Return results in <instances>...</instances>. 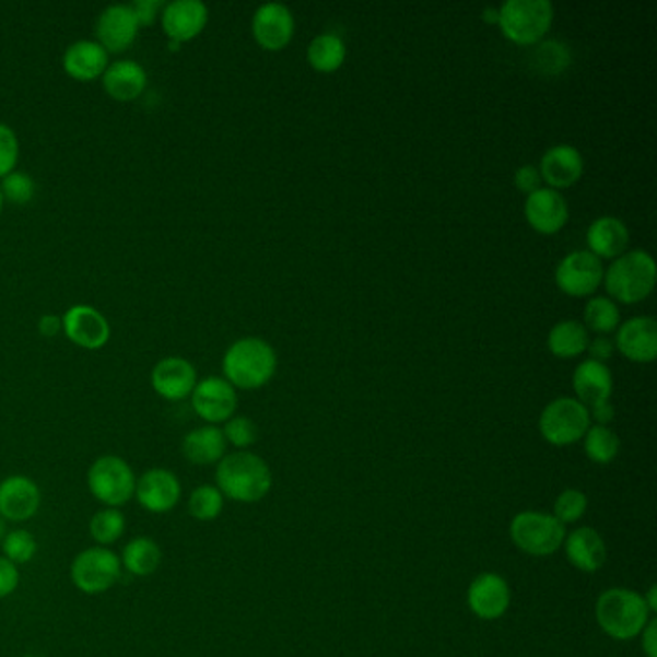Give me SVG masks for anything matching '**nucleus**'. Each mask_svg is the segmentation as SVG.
<instances>
[{"label": "nucleus", "mask_w": 657, "mask_h": 657, "mask_svg": "<svg viewBox=\"0 0 657 657\" xmlns=\"http://www.w3.org/2000/svg\"><path fill=\"white\" fill-rule=\"evenodd\" d=\"M151 386L166 401L189 398L197 386L196 366L184 357L163 359L154 365Z\"/></svg>", "instance_id": "6ab92c4d"}, {"label": "nucleus", "mask_w": 657, "mask_h": 657, "mask_svg": "<svg viewBox=\"0 0 657 657\" xmlns=\"http://www.w3.org/2000/svg\"><path fill=\"white\" fill-rule=\"evenodd\" d=\"M540 434L552 446H573L590 429V413L576 398H558L540 414Z\"/></svg>", "instance_id": "1a4fd4ad"}, {"label": "nucleus", "mask_w": 657, "mask_h": 657, "mask_svg": "<svg viewBox=\"0 0 657 657\" xmlns=\"http://www.w3.org/2000/svg\"><path fill=\"white\" fill-rule=\"evenodd\" d=\"M585 322L594 332L603 333L613 332L621 325V313L615 305V301L606 295H596L586 303Z\"/></svg>", "instance_id": "f704fd0d"}, {"label": "nucleus", "mask_w": 657, "mask_h": 657, "mask_svg": "<svg viewBox=\"0 0 657 657\" xmlns=\"http://www.w3.org/2000/svg\"><path fill=\"white\" fill-rule=\"evenodd\" d=\"M629 227L625 222L617 216H600L594 220L588 232H586V242L598 259L601 257H619L626 251L629 247Z\"/></svg>", "instance_id": "cd10ccee"}, {"label": "nucleus", "mask_w": 657, "mask_h": 657, "mask_svg": "<svg viewBox=\"0 0 657 657\" xmlns=\"http://www.w3.org/2000/svg\"><path fill=\"white\" fill-rule=\"evenodd\" d=\"M95 32H97L98 45L108 55L124 52L138 39V17L133 14L130 4H113L101 12Z\"/></svg>", "instance_id": "a211bd4d"}, {"label": "nucleus", "mask_w": 657, "mask_h": 657, "mask_svg": "<svg viewBox=\"0 0 657 657\" xmlns=\"http://www.w3.org/2000/svg\"><path fill=\"white\" fill-rule=\"evenodd\" d=\"M42 488L24 474L0 482V517L9 523H27L42 509Z\"/></svg>", "instance_id": "ddd939ff"}, {"label": "nucleus", "mask_w": 657, "mask_h": 657, "mask_svg": "<svg viewBox=\"0 0 657 657\" xmlns=\"http://www.w3.org/2000/svg\"><path fill=\"white\" fill-rule=\"evenodd\" d=\"M39 332L45 338H57L58 333L62 332V317L57 315H43L39 318Z\"/></svg>", "instance_id": "de8ad7c7"}, {"label": "nucleus", "mask_w": 657, "mask_h": 657, "mask_svg": "<svg viewBox=\"0 0 657 657\" xmlns=\"http://www.w3.org/2000/svg\"><path fill=\"white\" fill-rule=\"evenodd\" d=\"M108 64V52L91 39L72 43L62 57L64 72L75 82H93L103 78Z\"/></svg>", "instance_id": "393cba45"}, {"label": "nucleus", "mask_w": 657, "mask_h": 657, "mask_svg": "<svg viewBox=\"0 0 657 657\" xmlns=\"http://www.w3.org/2000/svg\"><path fill=\"white\" fill-rule=\"evenodd\" d=\"M161 22L171 49H178L179 43L191 42L201 35L209 22V9L201 0H174L164 4Z\"/></svg>", "instance_id": "2eb2a0df"}, {"label": "nucleus", "mask_w": 657, "mask_h": 657, "mask_svg": "<svg viewBox=\"0 0 657 657\" xmlns=\"http://www.w3.org/2000/svg\"><path fill=\"white\" fill-rule=\"evenodd\" d=\"M603 282L609 295L623 303L646 300L656 285V262L644 249L619 255L603 272Z\"/></svg>", "instance_id": "20e7f679"}, {"label": "nucleus", "mask_w": 657, "mask_h": 657, "mask_svg": "<svg viewBox=\"0 0 657 657\" xmlns=\"http://www.w3.org/2000/svg\"><path fill=\"white\" fill-rule=\"evenodd\" d=\"M588 330L578 320H561L548 336V348L555 357L573 359L588 348Z\"/></svg>", "instance_id": "c756f323"}, {"label": "nucleus", "mask_w": 657, "mask_h": 657, "mask_svg": "<svg viewBox=\"0 0 657 657\" xmlns=\"http://www.w3.org/2000/svg\"><path fill=\"white\" fill-rule=\"evenodd\" d=\"M253 35L262 49H284L292 42L295 32V17L292 10L282 2L260 4L253 14Z\"/></svg>", "instance_id": "f3484780"}, {"label": "nucleus", "mask_w": 657, "mask_h": 657, "mask_svg": "<svg viewBox=\"0 0 657 657\" xmlns=\"http://www.w3.org/2000/svg\"><path fill=\"white\" fill-rule=\"evenodd\" d=\"M642 636V649L648 657H657V621L652 619L648 625L644 626Z\"/></svg>", "instance_id": "49530a36"}, {"label": "nucleus", "mask_w": 657, "mask_h": 657, "mask_svg": "<svg viewBox=\"0 0 657 657\" xmlns=\"http://www.w3.org/2000/svg\"><path fill=\"white\" fill-rule=\"evenodd\" d=\"M189 398L197 417L212 426L230 421L236 413V388L226 378L220 376H209L204 380L197 382L196 390Z\"/></svg>", "instance_id": "9b49d317"}, {"label": "nucleus", "mask_w": 657, "mask_h": 657, "mask_svg": "<svg viewBox=\"0 0 657 657\" xmlns=\"http://www.w3.org/2000/svg\"><path fill=\"white\" fill-rule=\"evenodd\" d=\"M525 216L536 232L555 234L567 224L568 204L558 189L538 187L536 191L528 193Z\"/></svg>", "instance_id": "aec40b11"}, {"label": "nucleus", "mask_w": 657, "mask_h": 657, "mask_svg": "<svg viewBox=\"0 0 657 657\" xmlns=\"http://www.w3.org/2000/svg\"><path fill=\"white\" fill-rule=\"evenodd\" d=\"M586 350L590 353V359L603 363L606 359L613 355V351H615V341L608 338V336H598V338L588 341V348H586Z\"/></svg>", "instance_id": "a18cd8bd"}, {"label": "nucleus", "mask_w": 657, "mask_h": 657, "mask_svg": "<svg viewBox=\"0 0 657 657\" xmlns=\"http://www.w3.org/2000/svg\"><path fill=\"white\" fill-rule=\"evenodd\" d=\"M467 603L479 619L495 621L507 613L512 603V588L504 576L497 573H482L469 586Z\"/></svg>", "instance_id": "dca6fc26"}, {"label": "nucleus", "mask_w": 657, "mask_h": 657, "mask_svg": "<svg viewBox=\"0 0 657 657\" xmlns=\"http://www.w3.org/2000/svg\"><path fill=\"white\" fill-rule=\"evenodd\" d=\"M586 509H588V497L585 492L568 488L558 495L553 504V517L560 520L561 525H573L585 517Z\"/></svg>", "instance_id": "4c0bfd02"}, {"label": "nucleus", "mask_w": 657, "mask_h": 657, "mask_svg": "<svg viewBox=\"0 0 657 657\" xmlns=\"http://www.w3.org/2000/svg\"><path fill=\"white\" fill-rule=\"evenodd\" d=\"M274 348L262 338H242L227 348L222 368L226 380L239 390H257L277 373Z\"/></svg>", "instance_id": "f03ea898"}, {"label": "nucleus", "mask_w": 657, "mask_h": 657, "mask_svg": "<svg viewBox=\"0 0 657 657\" xmlns=\"http://www.w3.org/2000/svg\"><path fill=\"white\" fill-rule=\"evenodd\" d=\"M222 432H224L227 444L237 447L239 451H245L259 438L257 424L249 417H232L230 421H226V426Z\"/></svg>", "instance_id": "ea45409f"}, {"label": "nucleus", "mask_w": 657, "mask_h": 657, "mask_svg": "<svg viewBox=\"0 0 657 657\" xmlns=\"http://www.w3.org/2000/svg\"><path fill=\"white\" fill-rule=\"evenodd\" d=\"M62 330L73 345L83 350H101L110 340V325L98 308L91 305H73L62 317Z\"/></svg>", "instance_id": "4468645a"}, {"label": "nucleus", "mask_w": 657, "mask_h": 657, "mask_svg": "<svg viewBox=\"0 0 657 657\" xmlns=\"http://www.w3.org/2000/svg\"><path fill=\"white\" fill-rule=\"evenodd\" d=\"M103 87L108 97L120 103H130L141 97L146 90V72L136 60H116L103 73Z\"/></svg>", "instance_id": "a878e982"}, {"label": "nucleus", "mask_w": 657, "mask_h": 657, "mask_svg": "<svg viewBox=\"0 0 657 657\" xmlns=\"http://www.w3.org/2000/svg\"><path fill=\"white\" fill-rule=\"evenodd\" d=\"M20 159V141L16 131L7 124H0V179L16 171Z\"/></svg>", "instance_id": "a19ab883"}, {"label": "nucleus", "mask_w": 657, "mask_h": 657, "mask_svg": "<svg viewBox=\"0 0 657 657\" xmlns=\"http://www.w3.org/2000/svg\"><path fill=\"white\" fill-rule=\"evenodd\" d=\"M603 280L601 260L590 251L568 253L555 268V282L561 292L573 297H586L596 292Z\"/></svg>", "instance_id": "f8f14e48"}, {"label": "nucleus", "mask_w": 657, "mask_h": 657, "mask_svg": "<svg viewBox=\"0 0 657 657\" xmlns=\"http://www.w3.org/2000/svg\"><path fill=\"white\" fill-rule=\"evenodd\" d=\"M224 495L219 488L212 484H201L197 486L187 500V509L189 515L199 523H211L219 519L224 512Z\"/></svg>", "instance_id": "473e14b6"}, {"label": "nucleus", "mask_w": 657, "mask_h": 657, "mask_svg": "<svg viewBox=\"0 0 657 657\" xmlns=\"http://www.w3.org/2000/svg\"><path fill=\"white\" fill-rule=\"evenodd\" d=\"M126 517L120 509L105 507L101 512L95 513L90 520V536L95 540V544L108 548L116 544L124 532H126Z\"/></svg>", "instance_id": "2f4dec72"}, {"label": "nucleus", "mask_w": 657, "mask_h": 657, "mask_svg": "<svg viewBox=\"0 0 657 657\" xmlns=\"http://www.w3.org/2000/svg\"><path fill=\"white\" fill-rule=\"evenodd\" d=\"M181 482L178 477L164 467L146 469L136 484V500L146 513L164 515L178 507L181 502Z\"/></svg>", "instance_id": "9d476101"}, {"label": "nucleus", "mask_w": 657, "mask_h": 657, "mask_svg": "<svg viewBox=\"0 0 657 657\" xmlns=\"http://www.w3.org/2000/svg\"><path fill=\"white\" fill-rule=\"evenodd\" d=\"M553 4L550 0H507L500 9L497 24L505 37L519 45H532L550 32Z\"/></svg>", "instance_id": "423d86ee"}, {"label": "nucleus", "mask_w": 657, "mask_h": 657, "mask_svg": "<svg viewBox=\"0 0 657 657\" xmlns=\"http://www.w3.org/2000/svg\"><path fill=\"white\" fill-rule=\"evenodd\" d=\"M122 576L120 555L110 548L93 545L85 548L73 558L70 578L80 593L98 596L113 588Z\"/></svg>", "instance_id": "6e6552de"}, {"label": "nucleus", "mask_w": 657, "mask_h": 657, "mask_svg": "<svg viewBox=\"0 0 657 657\" xmlns=\"http://www.w3.org/2000/svg\"><path fill=\"white\" fill-rule=\"evenodd\" d=\"M588 413H590V419L601 424V426H606L608 422L613 421V417H615V409L611 403H601V406L593 407V409H588Z\"/></svg>", "instance_id": "09e8293b"}, {"label": "nucleus", "mask_w": 657, "mask_h": 657, "mask_svg": "<svg viewBox=\"0 0 657 657\" xmlns=\"http://www.w3.org/2000/svg\"><path fill=\"white\" fill-rule=\"evenodd\" d=\"M484 17L490 20V22H497V17H500V10L486 9L484 10Z\"/></svg>", "instance_id": "3c124183"}, {"label": "nucleus", "mask_w": 657, "mask_h": 657, "mask_svg": "<svg viewBox=\"0 0 657 657\" xmlns=\"http://www.w3.org/2000/svg\"><path fill=\"white\" fill-rule=\"evenodd\" d=\"M2 207H4V197H2V191H0V212H2Z\"/></svg>", "instance_id": "864d4df0"}, {"label": "nucleus", "mask_w": 657, "mask_h": 657, "mask_svg": "<svg viewBox=\"0 0 657 657\" xmlns=\"http://www.w3.org/2000/svg\"><path fill=\"white\" fill-rule=\"evenodd\" d=\"M515 186L519 187L520 191L532 193L538 187H542V176L535 164H525L519 171L515 172Z\"/></svg>", "instance_id": "c03bdc74"}, {"label": "nucleus", "mask_w": 657, "mask_h": 657, "mask_svg": "<svg viewBox=\"0 0 657 657\" xmlns=\"http://www.w3.org/2000/svg\"><path fill=\"white\" fill-rule=\"evenodd\" d=\"M138 477L120 455H101L91 462L87 488L98 504L120 509L136 495Z\"/></svg>", "instance_id": "39448f33"}, {"label": "nucleus", "mask_w": 657, "mask_h": 657, "mask_svg": "<svg viewBox=\"0 0 657 657\" xmlns=\"http://www.w3.org/2000/svg\"><path fill=\"white\" fill-rule=\"evenodd\" d=\"M130 7L138 17L139 27H145V25L153 24L156 16L163 12L164 2L161 0H136Z\"/></svg>", "instance_id": "37998d69"}, {"label": "nucleus", "mask_w": 657, "mask_h": 657, "mask_svg": "<svg viewBox=\"0 0 657 657\" xmlns=\"http://www.w3.org/2000/svg\"><path fill=\"white\" fill-rule=\"evenodd\" d=\"M540 176L552 189L571 187L583 176L585 159L573 145H555L545 151L540 161Z\"/></svg>", "instance_id": "4be33fe9"}, {"label": "nucleus", "mask_w": 657, "mask_h": 657, "mask_svg": "<svg viewBox=\"0 0 657 657\" xmlns=\"http://www.w3.org/2000/svg\"><path fill=\"white\" fill-rule=\"evenodd\" d=\"M226 446L224 432L220 431L219 426L207 424L187 432L181 439V454L191 465L209 467V465H219L224 459Z\"/></svg>", "instance_id": "bb28decb"}, {"label": "nucleus", "mask_w": 657, "mask_h": 657, "mask_svg": "<svg viewBox=\"0 0 657 657\" xmlns=\"http://www.w3.org/2000/svg\"><path fill=\"white\" fill-rule=\"evenodd\" d=\"M642 598H644V601H646V608L649 609V613H654V611H657V586L656 585L649 586L648 593H646V596H642Z\"/></svg>", "instance_id": "8fccbe9b"}, {"label": "nucleus", "mask_w": 657, "mask_h": 657, "mask_svg": "<svg viewBox=\"0 0 657 657\" xmlns=\"http://www.w3.org/2000/svg\"><path fill=\"white\" fill-rule=\"evenodd\" d=\"M535 64L540 72L550 75L563 72L571 64V50L565 43L548 39L536 47Z\"/></svg>", "instance_id": "e433bc0d"}, {"label": "nucleus", "mask_w": 657, "mask_h": 657, "mask_svg": "<svg viewBox=\"0 0 657 657\" xmlns=\"http://www.w3.org/2000/svg\"><path fill=\"white\" fill-rule=\"evenodd\" d=\"M615 348L626 359L636 363H649L657 355L656 318L633 317L619 326Z\"/></svg>", "instance_id": "412c9836"}, {"label": "nucleus", "mask_w": 657, "mask_h": 657, "mask_svg": "<svg viewBox=\"0 0 657 657\" xmlns=\"http://www.w3.org/2000/svg\"><path fill=\"white\" fill-rule=\"evenodd\" d=\"M122 568L133 576H151L163 563V550L149 536H136L124 545Z\"/></svg>", "instance_id": "c85d7f7f"}, {"label": "nucleus", "mask_w": 657, "mask_h": 657, "mask_svg": "<svg viewBox=\"0 0 657 657\" xmlns=\"http://www.w3.org/2000/svg\"><path fill=\"white\" fill-rule=\"evenodd\" d=\"M345 43L338 33L326 32L308 43L307 58L318 72H333L345 60Z\"/></svg>", "instance_id": "7c9ffc66"}, {"label": "nucleus", "mask_w": 657, "mask_h": 657, "mask_svg": "<svg viewBox=\"0 0 657 657\" xmlns=\"http://www.w3.org/2000/svg\"><path fill=\"white\" fill-rule=\"evenodd\" d=\"M573 388H575L576 399L586 409H593L601 403H608L613 391V376L606 363L586 359L576 366L573 374Z\"/></svg>", "instance_id": "b1692460"}, {"label": "nucleus", "mask_w": 657, "mask_h": 657, "mask_svg": "<svg viewBox=\"0 0 657 657\" xmlns=\"http://www.w3.org/2000/svg\"><path fill=\"white\" fill-rule=\"evenodd\" d=\"M0 191L4 201L12 204H27L35 196V181L25 172H10L9 176L2 178Z\"/></svg>", "instance_id": "58836bf2"}, {"label": "nucleus", "mask_w": 657, "mask_h": 657, "mask_svg": "<svg viewBox=\"0 0 657 657\" xmlns=\"http://www.w3.org/2000/svg\"><path fill=\"white\" fill-rule=\"evenodd\" d=\"M596 621L615 641H633L648 625L649 609L641 594L629 588H609L596 601Z\"/></svg>", "instance_id": "7ed1b4c3"}, {"label": "nucleus", "mask_w": 657, "mask_h": 657, "mask_svg": "<svg viewBox=\"0 0 657 657\" xmlns=\"http://www.w3.org/2000/svg\"><path fill=\"white\" fill-rule=\"evenodd\" d=\"M7 532H9V530H7V520L0 517V542L4 540V536H7Z\"/></svg>", "instance_id": "603ef678"}, {"label": "nucleus", "mask_w": 657, "mask_h": 657, "mask_svg": "<svg viewBox=\"0 0 657 657\" xmlns=\"http://www.w3.org/2000/svg\"><path fill=\"white\" fill-rule=\"evenodd\" d=\"M0 544H2L4 558L12 561L14 565H25V563H30V561L35 558V553H37V540H35L32 532L25 530V528L9 530Z\"/></svg>", "instance_id": "c9c22d12"}, {"label": "nucleus", "mask_w": 657, "mask_h": 657, "mask_svg": "<svg viewBox=\"0 0 657 657\" xmlns=\"http://www.w3.org/2000/svg\"><path fill=\"white\" fill-rule=\"evenodd\" d=\"M565 553L573 567L583 573H596L606 565L608 548L600 532L593 527H580L565 536Z\"/></svg>", "instance_id": "5701e85b"}, {"label": "nucleus", "mask_w": 657, "mask_h": 657, "mask_svg": "<svg viewBox=\"0 0 657 657\" xmlns=\"http://www.w3.org/2000/svg\"><path fill=\"white\" fill-rule=\"evenodd\" d=\"M214 480L220 492L237 504H257L272 490V471L268 462L251 451L224 455Z\"/></svg>", "instance_id": "f257e3e1"}, {"label": "nucleus", "mask_w": 657, "mask_h": 657, "mask_svg": "<svg viewBox=\"0 0 657 657\" xmlns=\"http://www.w3.org/2000/svg\"><path fill=\"white\" fill-rule=\"evenodd\" d=\"M17 586H20V568L4 555H0V600L16 593Z\"/></svg>", "instance_id": "79ce46f5"}, {"label": "nucleus", "mask_w": 657, "mask_h": 657, "mask_svg": "<svg viewBox=\"0 0 657 657\" xmlns=\"http://www.w3.org/2000/svg\"><path fill=\"white\" fill-rule=\"evenodd\" d=\"M621 449V439L608 426H590L585 434V451L588 459L598 465L613 461Z\"/></svg>", "instance_id": "72a5a7b5"}, {"label": "nucleus", "mask_w": 657, "mask_h": 657, "mask_svg": "<svg viewBox=\"0 0 657 657\" xmlns=\"http://www.w3.org/2000/svg\"><path fill=\"white\" fill-rule=\"evenodd\" d=\"M513 544L520 552L545 558L560 552L565 542V525L544 512H523L515 515L509 527Z\"/></svg>", "instance_id": "0eeeda50"}]
</instances>
